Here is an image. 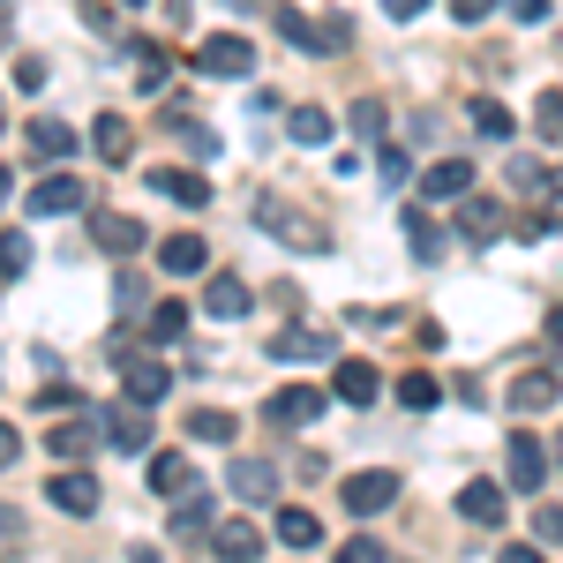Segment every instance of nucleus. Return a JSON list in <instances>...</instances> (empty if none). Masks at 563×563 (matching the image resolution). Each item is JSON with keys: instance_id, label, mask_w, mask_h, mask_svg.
Masks as SVG:
<instances>
[{"instance_id": "f257e3e1", "label": "nucleus", "mask_w": 563, "mask_h": 563, "mask_svg": "<svg viewBox=\"0 0 563 563\" xmlns=\"http://www.w3.org/2000/svg\"><path fill=\"white\" fill-rule=\"evenodd\" d=\"M256 233H271V241L294 249V256H323V249H331V233H323L308 211H294L286 196H256Z\"/></svg>"}, {"instance_id": "f03ea898", "label": "nucleus", "mask_w": 563, "mask_h": 563, "mask_svg": "<svg viewBox=\"0 0 563 563\" xmlns=\"http://www.w3.org/2000/svg\"><path fill=\"white\" fill-rule=\"evenodd\" d=\"M196 76H211V84H241V76H256V45L233 38V31H218V38H203L196 53Z\"/></svg>"}, {"instance_id": "7ed1b4c3", "label": "nucleus", "mask_w": 563, "mask_h": 563, "mask_svg": "<svg viewBox=\"0 0 563 563\" xmlns=\"http://www.w3.org/2000/svg\"><path fill=\"white\" fill-rule=\"evenodd\" d=\"M98 429H106L113 451L143 459V451H151V406H143V398H106V406H98Z\"/></svg>"}, {"instance_id": "20e7f679", "label": "nucleus", "mask_w": 563, "mask_h": 563, "mask_svg": "<svg viewBox=\"0 0 563 563\" xmlns=\"http://www.w3.org/2000/svg\"><path fill=\"white\" fill-rule=\"evenodd\" d=\"M323 406H331V398L316 384H278L263 398V421H271V429H308V421H323Z\"/></svg>"}, {"instance_id": "39448f33", "label": "nucleus", "mask_w": 563, "mask_h": 563, "mask_svg": "<svg viewBox=\"0 0 563 563\" xmlns=\"http://www.w3.org/2000/svg\"><path fill=\"white\" fill-rule=\"evenodd\" d=\"M504 459H511V466H504V481H511V488H519V496H533V488H541V481H549V443H541V435H511V443H504Z\"/></svg>"}, {"instance_id": "423d86ee", "label": "nucleus", "mask_w": 563, "mask_h": 563, "mask_svg": "<svg viewBox=\"0 0 563 563\" xmlns=\"http://www.w3.org/2000/svg\"><path fill=\"white\" fill-rule=\"evenodd\" d=\"M143 188H151V196H166V203H180V211H211V180H203V174L151 166V174H143Z\"/></svg>"}, {"instance_id": "0eeeda50", "label": "nucleus", "mask_w": 563, "mask_h": 563, "mask_svg": "<svg viewBox=\"0 0 563 563\" xmlns=\"http://www.w3.org/2000/svg\"><path fill=\"white\" fill-rule=\"evenodd\" d=\"M211 556L218 563H256L263 556V526L256 519H218L211 526Z\"/></svg>"}, {"instance_id": "6e6552de", "label": "nucleus", "mask_w": 563, "mask_h": 563, "mask_svg": "<svg viewBox=\"0 0 563 563\" xmlns=\"http://www.w3.org/2000/svg\"><path fill=\"white\" fill-rule=\"evenodd\" d=\"M68 211H84V180H68V174L38 180V188L23 196V218H68Z\"/></svg>"}, {"instance_id": "1a4fd4ad", "label": "nucleus", "mask_w": 563, "mask_h": 563, "mask_svg": "<svg viewBox=\"0 0 563 563\" xmlns=\"http://www.w3.org/2000/svg\"><path fill=\"white\" fill-rule=\"evenodd\" d=\"M339 496H346L353 519H376V511H390V504H398V474H353Z\"/></svg>"}, {"instance_id": "9d476101", "label": "nucleus", "mask_w": 563, "mask_h": 563, "mask_svg": "<svg viewBox=\"0 0 563 563\" xmlns=\"http://www.w3.org/2000/svg\"><path fill=\"white\" fill-rule=\"evenodd\" d=\"M474 188V158H435V166H421V196L429 203H459Z\"/></svg>"}, {"instance_id": "9b49d317", "label": "nucleus", "mask_w": 563, "mask_h": 563, "mask_svg": "<svg viewBox=\"0 0 563 563\" xmlns=\"http://www.w3.org/2000/svg\"><path fill=\"white\" fill-rule=\"evenodd\" d=\"M211 526H218L211 488H180V496H174V541H203Z\"/></svg>"}, {"instance_id": "f8f14e48", "label": "nucleus", "mask_w": 563, "mask_h": 563, "mask_svg": "<svg viewBox=\"0 0 563 563\" xmlns=\"http://www.w3.org/2000/svg\"><path fill=\"white\" fill-rule=\"evenodd\" d=\"M90 241H98L106 256H135V249H143V218H129V211H98V218H90Z\"/></svg>"}, {"instance_id": "ddd939ff", "label": "nucleus", "mask_w": 563, "mask_h": 563, "mask_svg": "<svg viewBox=\"0 0 563 563\" xmlns=\"http://www.w3.org/2000/svg\"><path fill=\"white\" fill-rule=\"evenodd\" d=\"M121 390H129V398H143V406H158V398H166V390H174V368H166V361H121Z\"/></svg>"}, {"instance_id": "4468645a", "label": "nucleus", "mask_w": 563, "mask_h": 563, "mask_svg": "<svg viewBox=\"0 0 563 563\" xmlns=\"http://www.w3.org/2000/svg\"><path fill=\"white\" fill-rule=\"evenodd\" d=\"M90 151H98L106 166H129L135 158V129L121 121V113H98V121H90Z\"/></svg>"}, {"instance_id": "2eb2a0df", "label": "nucleus", "mask_w": 563, "mask_h": 563, "mask_svg": "<svg viewBox=\"0 0 563 563\" xmlns=\"http://www.w3.org/2000/svg\"><path fill=\"white\" fill-rule=\"evenodd\" d=\"M459 519L466 526H504V481H466V488H459Z\"/></svg>"}, {"instance_id": "dca6fc26", "label": "nucleus", "mask_w": 563, "mask_h": 563, "mask_svg": "<svg viewBox=\"0 0 563 563\" xmlns=\"http://www.w3.org/2000/svg\"><path fill=\"white\" fill-rule=\"evenodd\" d=\"M249 308H256V294H249L241 278H211V286H203V316H211V323H241Z\"/></svg>"}, {"instance_id": "f3484780", "label": "nucleus", "mask_w": 563, "mask_h": 563, "mask_svg": "<svg viewBox=\"0 0 563 563\" xmlns=\"http://www.w3.org/2000/svg\"><path fill=\"white\" fill-rule=\"evenodd\" d=\"M376 390H384L376 361H339V376H331V398H346V406H376Z\"/></svg>"}, {"instance_id": "a211bd4d", "label": "nucleus", "mask_w": 563, "mask_h": 563, "mask_svg": "<svg viewBox=\"0 0 563 563\" xmlns=\"http://www.w3.org/2000/svg\"><path fill=\"white\" fill-rule=\"evenodd\" d=\"M233 496L241 504H271L278 496V466L271 459H233Z\"/></svg>"}, {"instance_id": "6ab92c4d", "label": "nucleus", "mask_w": 563, "mask_h": 563, "mask_svg": "<svg viewBox=\"0 0 563 563\" xmlns=\"http://www.w3.org/2000/svg\"><path fill=\"white\" fill-rule=\"evenodd\" d=\"M504 398H511L519 413H549V406H556V398H563V384H556V376H549V368H526V376H519V384H511V390H504Z\"/></svg>"}, {"instance_id": "aec40b11", "label": "nucleus", "mask_w": 563, "mask_h": 563, "mask_svg": "<svg viewBox=\"0 0 563 563\" xmlns=\"http://www.w3.org/2000/svg\"><path fill=\"white\" fill-rule=\"evenodd\" d=\"M45 496H53L68 519H90V511H98V481H90V474H53V488H45Z\"/></svg>"}, {"instance_id": "412c9836", "label": "nucleus", "mask_w": 563, "mask_h": 563, "mask_svg": "<svg viewBox=\"0 0 563 563\" xmlns=\"http://www.w3.org/2000/svg\"><path fill=\"white\" fill-rule=\"evenodd\" d=\"M23 151L31 158H76V129L68 121H31L23 129Z\"/></svg>"}, {"instance_id": "4be33fe9", "label": "nucleus", "mask_w": 563, "mask_h": 563, "mask_svg": "<svg viewBox=\"0 0 563 563\" xmlns=\"http://www.w3.org/2000/svg\"><path fill=\"white\" fill-rule=\"evenodd\" d=\"M158 263H166L174 278H196V271L211 263V249H203V233H174V241H158Z\"/></svg>"}, {"instance_id": "5701e85b", "label": "nucleus", "mask_w": 563, "mask_h": 563, "mask_svg": "<svg viewBox=\"0 0 563 563\" xmlns=\"http://www.w3.org/2000/svg\"><path fill=\"white\" fill-rule=\"evenodd\" d=\"M323 353H331V339L308 331V323H286V331L271 339V361H323Z\"/></svg>"}, {"instance_id": "b1692460", "label": "nucleus", "mask_w": 563, "mask_h": 563, "mask_svg": "<svg viewBox=\"0 0 563 563\" xmlns=\"http://www.w3.org/2000/svg\"><path fill=\"white\" fill-rule=\"evenodd\" d=\"M496 225H504V211L466 188V196H459V233H466V241H496Z\"/></svg>"}, {"instance_id": "393cba45", "label": "nucleus", "mask_w": 563, "mask_h": 563, "mask_svg": "<svg viewBox=\"0 0 563 563\" xmlns=\"http://www.w3.org/2000/svg\"><path fill=\"white\" fill-rule=\"evenodd\" d=\"M98 421H60V429L45 435V451H53V459H90V443H98Z\"/></svg>"}, {"instance_id": "a878e982", "label": "nucleus", "mask_w": 563, "mask_h": 563, "mask_svg": "<svg viewBox=\"0 0 563 563\" xmlns=\"http://www.w3.org/2000/svg\"><path fill=\"white\" fill-rule=\"evenodd\" d=\"M151 488L158 496H180V488H196V466L180 451H151Z\"/></svg>"}, {"instance_id": "bb28decb", "label": "nucleus", "mask_w": 563, "mask_h": 563, "mask_svg": "<svg viewBox=\"0 0 563 563\" xmlns=\"http://www.w3.org/2000/svg\"><path fill=\"white\" fill-rule=\"evenodd\" d=\"M278 541H286V549H316V541H323V519H316L308 504H286V511H278Z\"/></svg>"}, {"instance_id": "cd10ccee", "label": "nucleus", "mask_w": 563, "mask_h": 563, "mask_svg": "<svg viewBox=\"0 0 563 563\" xmlns=\"http://www.w3.org/2000/svg\"><path fill=\"white\" fill-rule=\"evenodd\" d=\"M286 135H294V143H331L339 121H331L323 106H294V113H286Z\"/></svg>"}, {"instance_id": "c85d7f7f", "label": "nucleus", "mask_w": 563, "mask_h": 563, "mask_svg": "<svg viewBox=\"0 0 563 563\" xmlns=\"http://www.w3.org/2000/svg\"><path fill=\"white\" fill-rule=\"evenodd\" d=\"M233 435H241V421L218 413V406H196V413H188V443H233Z\"/></svg>"}, {"instance_id": "c756f323", "label": "nucleus", "mask_w": 563, "mask_h": 563, "mask_svg": "<svg viewBox=\"0 0 563 563\" xmlns=\"http://www.w3.org/2000/svg\"><path fill=\"white\" fill-rule=\"evenodd\" d=\"M31 263H38V249H31V233H0V278H31Z\"/></svg>"}, {"instance_id": "7c9ffc66", "label": "nucleus", "mask_w": 563, "mask_h": 563, "mask_svg": "<svg viewBox=\"0 0 563 563\" xmlns=\"http://www.w3.org/2000/svg\"><path fill=\"white\" fill-rule=\"evenodd\" d=\"M406 241H413V256H421V263L443 256V225H435L429 211H406Z\"/></svg>"}, {"instance_id": "2f4dec72", "label": "nucleus", "mask_w": 563, "mask_h": 563, "mask_svg": "<svg viewBox=\"0 0 563 563\" xmlns=\"http://www.w3.org/2000/svg\"><path fill=\"white\" fill-rule=\"evenodd\" d=\"M474 129L488 135V143H511V129H519V121H511V106H496V98H474Z\"/></svg>"}, {"instance_id": "473e14b6", "label": "nucleus", "mask_w": 563, "mask_h": 563, "mask_svg": "<svg viewBox=\"0 0 563 563\" xmlns=\"http://www.w3.org/2000/svg\"><path fill=\"white\" fill-rule=\"evenodd\" d=\"M398 406H406V413H429V406H443L435 376H421V368H413V376H398Z\"/></svg>"}, {"instance_id": "72a5a7b5", "label": "nucleus", "mask_w": 563, "mask_h": 563, "mask_svg": "<svg viewBox=\"0 0 563 563\" xmlns=\"http://www.w3.org/2000/svg\"><path fill=\"white\" fill-rule=\"evenodd\" d=\"M271 23H278V31H286V38L301 45V53H316V23H308L301 8H271Z\"/></svg>"}, {"instance_id": "f704fd0d", "label": "nucleus", "mask_w": 563, "mask_h": 563, "mask_svg": "<svg viewBox=\"0 0 563 563\" xmlns=\"http://www.w3.org/2000/svg\"><path fill=\"white\" fill-rule=\"evenodd\" d=\"M180 331H188V308H180V301H158V308H151V339H158V346H166V339H180Z\"/></svg>"}, {"instance_id": "c9c22d12", "label": "nucleus", "mask_w": 563, "mask_h": 563, "mask_svg": "<svg viewBox=\"0 0 563 563\" xmlns=\"http://www.w3.org/2000/svg\"><path fill=\"white\" fill-rule=\"evenodd\" d=\"M390 129V113H384V98H361V106H353V135H368V143H376V135Z\"/></svg>"}, {"instance_id": "e433bc0d", "label": "nucleus", "mask_w": 563, "mask_h": 563, "mask_svg": "<svg viewBox=\"0 0 563 563\" xmlns=\"http://www.w3.org/2000/svg\"><path fill=\"white\" fill-rule=\"evenodd\" d=\"M346 45H353L346 15H323V23H316V53H346Z\"/></svg>"}, {"instance_id": "4c0bfd02", "label": "nucleus", "mask_w": 563, "mask_h": 563, "mask_svg": "<svg viewBox=\"0 0 563 563\" xmlns=\"http://www.w3.org/2000/svg\"><path fill=\"white\" fill-rule=\"evenodd\" d=\"M533 541H541V549H563V504H541V511H533Z\"/></svg>"}, {"instance_id": "58836bf2", "label": "nucleus", "mask_w": 563, "mask_h": 563, "mask_svg": "<svg viewBox=\"0 0 563 563\" xmlns=\"http://www.w3.org/2000/svg\"><path fill=\"white\" fill-rule=\"evenodd\" d=\"M135 84H143V90H166V53H158V45H143V53H135Z\"/></svg>"}, {"instance_id": "ea45409f", "label": "nucleus", "mask_w": 563, "mask_h": 563, "mask_svg": "<svg viewBox=\"0 0 563 563\" xmlns=\"http://www.w3.org/2000/svg\"><path fill=\"white\" fill-rule=\"evenodd\" d=\"M376 180H384V188H406V180H413L406 151H376Z\"/></svg>"}, {"instance_id": "a19ab883", "label": "nucleus", "mask_w": 563, "mask_h": 563, "mask_svg": "<svg viewBox=\"0 0 563 563\" xmlns=\"http://www.w3.org/2000/svg\"><path fill=\"white\" fill-rule=\"evenodd\" d=\"M331 563H390V556H384V541H368V533H353V541H346V549H339Z\"/></svg>"}, {"instance_id": "79ce46f5", "label": "nucleus", "mask_w": 563, "mask_h": 563, "mask_svg": "<svg viewBox=\"0 0 563 563\" xmlns=\"http://www.w3.org/2000/svg\"><path fill=\"white\" fill-rule=\"evenodd\" d=\"M533 121H541V135H563V90H541V106H533Z\"/></svg>"}, {"instance_id": "37998d69", "label": "nucleus", "mask_w": 563, "mask_h": 563, "mask_svg": "<svg viewBox=\"0 0 563 563\" xmlns=\"http://www.w3.org/2000/svg\"><path fill=\"white\" fill-rule=\"evenodd\" d=\"M15 459H23V429H15V421H0V474H8Z\"/></svg>"}, {"instance_id": "c03bdc74", "label": "nucleus", "mask_w": 563, "mask_h": 563, "mask_svg": "<svg viewBox=\"0 0 563 563\" xmlns=\"http://www.w3.org/2000/svg\"><path fill=\"white\" fill-rule=\"evenodd\" d=\"M38 406H45V413H68V406H84V398H76L68 384H53V390H38Z\"/></svg>"}, {"instance_id": "a18cd8bd", "label": "nucleus", "mask_w": 563, "mask_h": 563, "mask_svg": "<svg viewBox=\"0 0 563 563\" xmlns=\"http://www.w3.org/2000/svg\"><path fill=\"white\" fill-rule=\"evenodd\" d=\"M84 23L98 31V38H113V8H98V0H84Z\"/></svg>"}, {"instance_id": "49530a36", "label": "nucleus", "mask_w": 563, "mask_h": 563, "mask_svg": "<svg viewBox=\"0 0 563 563\" xmlns=\"http://www.w3.org/2000/svg\"><path fill=\"white\" fill-rule=\"evenodd\" d=\"M504 563H549V556H541V541H511V549H504Z\"/></svg>"}, {"instance_id": "de8ad7c7", "label": "nucleus", "mask_w": 563, "mask_h": 563, "mask_svg": "<svg viewBox=\"0 0 563 563\" xmlns=\"http://www.w3.org/2000/svg\"><path fill=\"white\" fill-rule=\"evenodd\" d=\"M421 8H429V0H384V15H390V23H413Z\"/></svg>"}, {"instance_id": "09e8293b", "label": "nucleus", "mask_w": 563, "mask_h": 563, "mask_svg": "<svg viewBox=\"0 0 563 563\" xmlns=\"http://www.w3.org/2000/svg\"><path fill=\"white\" fill-rule=\"evenodd\" d=\"M511 15L519 23H549V0H511Z\"/></svg>"}, {"instance_id": "8fccbe9b", "label": "nucleus", "mask_w": 563, "mask_h": 563, "mask_svg": "<svg viewBox=\"0 0 563 563\" xmlns=\"http://www.w3.org/2000/svg\"><path fill=\"white\" fill-rule=\"evenodd\" d=\"M488 8H496V0H451V15H459V23H481Z\"/></svg>"}, {"instance_id": "3c124183", "label": "nucleus", "mask_w": 563, "mask_h": 563, "mask_svg": "<svg viewBox=\"0 0 563 563\" xmlns=\"http://www.w3.org/2000/svg\"><path fill=\"white\" fill-rule=\"evenodd\" d=\"M129 563H166V549H143V541H135V549H129Z\"/></svg>"}, {"instance_id": "603ef678", "label": "nucleus", "mask_w": 563, "mask_h": 563, "mask_svg": "<svg viewBox=\"0 0 563 563\" xmlns=\"http://www.w3.org/2000/svg\"><path fill=\"white\" fill-rule=\"evenodd\" d=\"M8 196H15V174H8V166H0V203H8Z\"/></svg>"}, {"instance_id": "864d4df0", "label": "nucleus", "mask_w": 563, "mask_h": 563, "mask_svg": "<svg viewBox=\"0 0 563 563\" xmlns=\"http://www.w3.org/2000/svg\"><path fill=\"white\" fill-rule=\"evenodd\" d=\"M549 339H556V346H563V308H556V316H549Z\"/></svg>"}, {"instance_id": "5fc2aeb1", "label": "nucleus", "mask_w": 563, "mask_h": 563, "mask_svg": "<svg viewBox=\"0 0 563 563\" xmlns=\"http://www.w3.org/2000/svg\"><path fill=\"white\" fill-rule=\"evenodd\" d=\"M121 8H151V0H121Z\"/></svg>"}, {"instance_id": "6e6d98bb", "label": "nucleus", "mask_w": 563, "mask_h": 563, "mask_svg": "<svg viewBox=\"0 0 563 563\" xmlns=\"http://www.w3.org/2000/svg\"><path fill=\"white\" fill-rule=\"evenodd\" d=\"M549 459H563V435H556V451H549Z\"/></svg>"}, {"instance_id": "4d7b16f0", "label": "nucleus", "mask_w": 563, "mask_h": 563, "mask_svg": "<svg viewBox=\"0 0 563 563\" xmlns=\"http://www.w3.org/2000/svg\"><path fill=\"white\" fill-rule=\"evenodd\" d=\"M233 8H256V0H233Z\"/></svg>"}, {"instance_id": "13d9d810", "label": "nucleus", "mask_w": 563, "mask_h": 563, "mask_svg": "<svg viewBox=\"0 0 563 563\" xmlns=\"http://www.w3.org/2000/svg\"><path fill=\"white\" fill-rule=\"evenodd\" d=\"M0 129H8V106H0Z\"/></svg>"}, {"instance_id": "bf43d9fd", "label": "nucleus", "mask_w": 563, "mask_h": 563, "mask_svg": "<svg viewBox=\"0 0 563 563\" xmlns=\"http://www.w3.org/2000/svg\"><path fill=\"white\" fill-rule=\"evenodd\" d=\"M0 38H8V23H0Z\"/></svg>"}]
</instances>
